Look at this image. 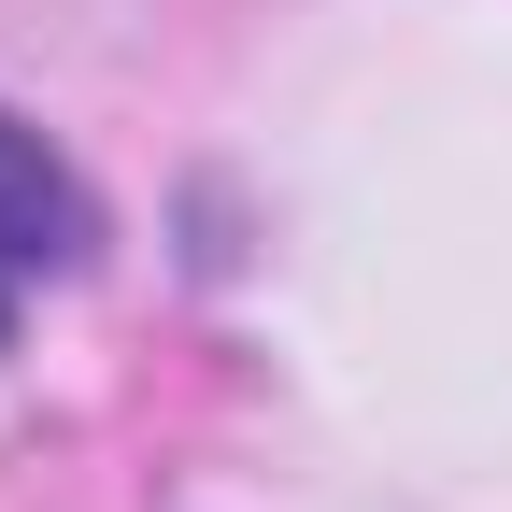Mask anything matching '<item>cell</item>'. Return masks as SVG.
<instances>
[{
	"instance_id": "cell-1",
	"label": "cell",
	"mask_w": 512,
	"mask_h": 512,
	"mask_svg": "<svg viewBox=\"0 0 512 512\" xmlns=\"http://www.w3.org/2000/svg\"><path fill=\"white\" fill-rule=\"evenodd\" d=\"M0 214L29 228V256H43V271H86V242H100V200L72 185V157H57L29 114H0Z\"/></svg>"
},
{
	"instance_id": "cell-2",
	"label": "cell",
	"mask_w": 512,
	"mask_h": 512,
	"mask_svg": "<svg viewBox=\"0 0 512 512\" xmlns=\"http://www.w3.org/2000/svg\"><path fill=\"white\" fill-rule=\"evenodd\" d=\"M29 285H57V271H43V256H29V228H15V214H0V356H15V313H29Z\"/></svg>"
}]
</instances>
